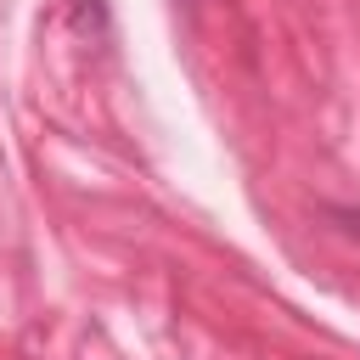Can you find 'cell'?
<instances>
[{
  "label": "cell",
  "instance_id": "obj_1",
  "mask_svg": "<svg viewBox=\"0 0 360 360\" xmlns=\"http://www.w3.org/2000/svg\"><path fill=\"white\" fill-rule=\"evenodd\" d=\"M326 214H332V219H338V225H343V231L360 242V208H326Z\"/></svg>",
  "mask_w": 360,
  "mask_h": 360
}]
</instances>
